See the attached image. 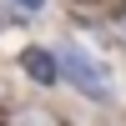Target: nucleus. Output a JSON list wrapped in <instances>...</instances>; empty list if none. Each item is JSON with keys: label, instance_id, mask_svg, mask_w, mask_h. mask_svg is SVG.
Returning a JSON list of instances; mask_svg holds the SVG:
<instances>
[{"label": "nucleus", "instance_id": "nucleus-4", "mask_svg": "<svg viewBox=\"0 0 126 126\" xmlns=\"http://www.w3.org/2000/svg\"><path fill=\"white\" fill-rule=\"evenodd\" d=\"M10 5H15L20 15H30V20H40V15L50 10V0H10Z\"/></svg>", "mask_w": 126, "mask_h": 126}, {"label": "nucleus", "instance_id": "nucleus-1", "mask_svg": "<svg viewBox=\"0 0 126 126\" xmlns=\"http://www.w3.org/2000/svg\"><path fill=\"white\" fill-rule=\"evenodd\" d=\"M56 61H61V86H66L71 96H81L86 106L111 111V106L121 101L111 66H106V61H101L96 50L86 46V40H76V35H61V40H56Z\"/></svg>", "mask_w": 126, "mask_h": 126}, {"label": "nucleus", "instance_id": "nucleus-5", "mask_svg": "<svg viewBox=\"0 0 126 126\" xmlns=\"http://www.w3.org/2000/svg\"><path fill=\"white\" fill-rule=\"evenodd\" d=\"M0 126H5V121H0Z\"/></svg>", "mask_w": 126, "mask_h": 126}, {"label": "nucleus", "instance_id": "nucleus-3", "mask_svg": "<svg viewBox=\"0 0 126 126\" xmlns=\"http://www.w3.org/2000/svg\"><path fill=\"white\" fill-rule=\"evenodd\" d=\"M15 25H30V15H20L10 0H0V30H15Z\"/></svg>", "mask_w": 126, "mask_h": 126}, {"label": "nucleus", "instance_id": "nucleus-2", "mask_svg": "<svg viewBox=\"0 0 126 126\" xmlns=\"http://www.w3.org/2000/svg\"><path fill=\"white\" fill-rule=\"evenodd\" d=\"M15 71L25 86L35 91H56L61 86V61H56V46H40V40H30V46L15 50Z\"/></svg>", "mask_w": 126, "mask_h": 126}]
</instances>
